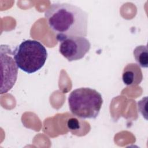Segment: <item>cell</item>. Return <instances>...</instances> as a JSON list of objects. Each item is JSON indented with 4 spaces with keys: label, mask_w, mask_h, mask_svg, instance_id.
Masks as SVG:
<instances>
[{
    "label": "cell",
    "mask_w": 148,
    "mask_h": 148,
    "mask_svg": "<svg viewBox=\"0 0 148 148\" xmlns=\"http://www.w3.org/2000/svg\"><path fill=\"white\" fill-rule=\"evenodd\" d=\"M45 17L59 42L70 37H85L87 35L88 13L76 5L53 3L45 11Z\"/></svg>",
    "instance_id": "1"
},
{
    "label": "cell",
    "mask_w": 148,
    "mask_h": 148,
    "mask_svg": "<svg viewBox=\"0 0 148 148\" xmlns=\"http://www.w3.org/2000/svg\"><path fill=\"white\" fill-rule=\"evenodd\" d=\"M71 112L80 119H95L101 109L103 99L96 90L80 87L73 90L68 97Z\"/></svg>",
    "instance_id": "2"
},
{
    "label": "cell",
    "mask_w": 148,
    "mask_h": 148,
    "mask_svg": "<svg viewBox=\"0 0 148 148\" xmlns=\"http://www.w3.org/2000/svg\"><path fill=\"white\" fill-rule=\"evenodd\" d=\"M13 56L18 68L27 73H32L43 66L47 58V51L40 42L28 39L14 49Z\"/></svg>",
    "instance_id": "3"
},
{
    "label": "cell",
    "mask_w": 148,
    "mask_h": 148,
    "mask_svg": "<svg viewBox=\"0 0 148 148\" xmlns=\"http://www.w3.org/2000/svg\"><path fill=\"white\" fill-rule=\"evenodd\" d=\"M1 65V94L9 91L14 85L18 75V66L12 56L13 51L6 45L0 46Z\"/></svg>",
    "instance_id": "4"
},
{
    "label": "cell",
    "mask_w": 148,
    "mask_h": 148,
    "mask_svg": "<svg viewBox=\"0 0 148 148\" xmlns=\"http://www.w3.org/2000/svg\"><path fill=\"white\" fill-rule=\"evenodd\" d=\"M90 47V42L85 37L73 36L61 42L59 51L68 61L71 62L83 58Z\"/></svg>",
    "instance_id": "5"
},
{
    "label": "cell",
    "mask_w": 148,
    "mask_h": 148,
    "mask_svg": "<svg viewBox=\"0 0 148 148\" xmlns=\"http://www.w3.org/2000/svg\"><path fill=\"white\" fill-rule=\"evenodd\" d=\"M122 80L124 84L132 86L139 84L143 80L140 67L135 63H130L124 68Z\"/></svg>",
    "instance_id": "6"
},
{
    "label": "cell",
    "mask_w": 148,
    "mask_h": 148,
    "mask_svg": "<svg viewBox=\"0 0 148 148\" xmlns=\"http://www.w3.org/2000/svg\"><path fill=\"white\" fill-rule=\"evenodd\" d=\"M134 57L137 64L142 68L148 67V50L147 46H136L133 51Z\"/></svg>",
    "instance_id": "7"
}]
</instances>
